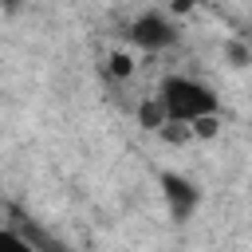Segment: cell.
Listing matches in <instances>:
<instances>
[{"label": "cell", "mask_w": 252, "mask_h": 252, "mask_svg": "<svg viewBox=\"0 0 252 252\" xmlns=\"http://www.w3.org/2000/svg\"><path fill=\"white\" fill-rule=\"evenodd\" d=\"M130 71H134V59H130L126 51H114V55H110V75H114V79H126Z\"/></svg>", "instance_id": "cell-6"}, {"label": "cell", "mask_w": 252, "mask_h": 252, "mask_svg": "<svg viewBox=\"0 0 252 252\" xmlns=\"http://www.w3.org/2000/svg\"><path fill=\"white\" fill-rule=\"evenodd\" d=\"M0 248H16V252H24V248H28V240H24V236H16V232H8V228H0Z\"/></svg>", "instance_id": "cell-7"}, {"label": "cell", "mask_w": 252, "mask_h": 252, "mask_svg": "<svg viewBox=\"0 0 252 252\" xmlns=\"http://www.w3.org/2000/svg\"><path fill=\"white\" fill-rule=\"evenodd\" d=\"M189 130H193V138H217V134H220V118H217V110H213V114L193 118V122H189Z\"/></svg>", "instance_id": "cell-5"}, {"label": "cell", "mask_w": 252, "mask_h": 252, "mask_svg": "<svg viewBox=\"0 0 252 252\" xmlns=\"http://www.w3.org/2000/svg\"><path fill=\"white\" fill-rule=\"evenodd\" d=\"M161 181V197H165V205H169V213L177 217V220H185L193 209H197V185L189 181V177H177V173H161L158 177Z\"/></svg>", "instance_id": "cell-3"}, {"label": "cell", "mask_w": 252, "mask_h": 252, "mask_svg": "<svg viewBox=\"0 0 252 252\" xmlns=\"http://www.w3.org/2000/svg\"><path fill=\"white\" fill-rule=\"evenodd\" d=\"M138 122H142L146 130H161V126L169 122V114H165V102H161L158 94H150V98L138 106Z\"/></svg>", "instance_id": "cell-4"}, {"label": "cell", "mask_w": 252, "mask_h": 252, "mask_svg": "<svg viewBox=\"0 0 252 252\" xmlns=\"http://www.w3.org/2000/svg\"><path fill=\"white\" fill-rule=\"evenodd\" d=\"M158 98L165 102V114H169V118H177V122H193V118L213 114V110L220 106V102H217V94H213L205 83L185 79V75H169V79H161Z\"/></svg>", "instance_id": "cell-1"}, {"label": "cell", "mask_w": 252, "mask_h": 252, "mask_svg": "<svg viewBox=\"0 0 252 252\" xmlns=\"http://www.w3.org/2000/svg\"><path fill=\"white\" fill-rule=\"evenodd\" d=\"M126 39H130L134 47H142V51H161V47L177 43V24H173L169 16H161V12H146V16H138V20L130 24Z\"/></svg>", "instance_id": "cell-2"}, {"label": "cell", "mask_w": 252, "mask_h": 252, "mask_svg": "<svg viewBox=\"0 0 252 252\" xmlns=\"http://www.w3.org/2000/svg\"><path fill=\"white\" fill-rule=\"evenodd\" d=\"M173 8H177V12H185V8H193V0H173Z\"/></svg>", "instance_id": "cell-8"}]
</instances>
